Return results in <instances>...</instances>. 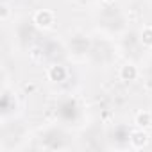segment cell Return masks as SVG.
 <instances>
[{"label": "cell", "instance_id": "obj_1", "mask_svg": "<svg viewBox=\"0 0 152 152\" xmlns=\"http://www.w3.org/2000/svg\"><path fill=\"white\" fill-rule=\"evenodd\" d=\"M34 25L38 27V29H43V31H47V29H50L52 25H54V22H56V15L50 11V9H39V11H36L34 13Z\"/></svg>", "mask_w": 152, "mask_h": 152}, {"label": "cell", "instance_id": "obj_2", "mask_svg": "<svg viewBox=\"0 0 152 152\" xmlns=\"http://www.w3.org/2000/svg\"><path fill=\"white\" fill-rule=\"evenodd\" d=\"M131 145H132V148H145L147 145H148V141H150V134L145 131V129H136V131H132L131 132Z\"/></svg>", "mask_w": 152, "mask_h": 152}, {"label": "cell", "instance_id": "obj_3", "mask_svg": "<svg viewBox=\"0 0 152 152\" xmlns=\"http://www.w3.org/2000/svg\"><path fill=\"white\" fill-rule=\"evenodd\" d=\"M118 75H120V79H122L124 83H132V81L138 79L140 72H138V66H136L134 63H125V64L120 66Z\"/></svg>", "mask_w": 152, "mask_h": 152}, {"label": "cell", "instance_id": "obj_4", "mask_svg": "<svg viewBox=\"0 0 152 152\" xmlns=\"http://www.w3.org/2000/svg\"><path fill=\"white\" fill-rule=\"evenodd\" d=\"M68 77V70L63 64H52L47 70V79L52 83H63Z\"/></svg>", "mask_w": 152, "mask_h": 152}, {"label": "cell", "instance_id": "obj_5", "mask_svg": "<svg viewBox=\"0 0 152 152\" xmlns=\"http://www.w3.org/2000/svg\"><path fill=\"white\" fill-rule=\"evenodd\" d=\"M134 124H136V127H140V129H148V127H152V113L147 111V109L138 111L136 116H134Z\"/></svg>", "mask_w": 152, "mask_h": 152}, {"label": "cell", "instance_id": "obj_6", "mask_svg": "<svg viewBox=\"0 0 152 152\" xmlns=\"http://www.w3.org/2000/svg\"><path fill=\"white\" fill-rule=\"evenodd\" d=\"M140 41H141V45H143V47L152 48V25H145V27L141 29Z\"/></svg>", "mask_w": 152, "mask_h": 152}, {"label": "cell", "instance_id": "obj_7", "mask_svg": "<svg viewBox=\"0 0 152 152\" xmlns=\"http://www.w3.org/2000/svg\"><path fill=\"white\" fill-rule=\"evenodd\" d=\"M9 15H11L9 6H7V4H2V6H0V20H2V22H7Z\"/></svg>", "mask_w": 152, "mask_h": 152}, {"label": "cell", "instance_id": "obj_8", "mask_svg": "<svg viewBox=\"0 0 152 152\" xmlns=\"http://www.w3.org/2000/svg\"><path fill=\"white\" fill-rule=\"evenodd\" d=\"M104 2H106V4H113V2H115V0H104Z\"/></svg>", "mask_w": 152, "mask_h": 152}, {"label": "cell", "instance_id": "obj_9", "mask_svg": "<svg viewBox=\"0 0 152 152\" xmlns=\"http://www.w3.org/2000/svg\"><path fill=\"white\" fill-rule=\"evenodd\" d=\"M150 140H152V132H150Z\"/></svg>", "mask_w": 152, "mask_h": 152}]
</instances>
